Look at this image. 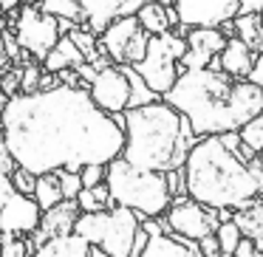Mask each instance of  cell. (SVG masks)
<instances>
[{
  "label": "cell",
  "mask_w": 263,
  "mask_h": 257,
  "mask_svg": "<svg viewBox=\"0 0 263 257\" xmlns=\"http://www.w3.org/2000/svg\"><path fill=\"white\" fill-rule=\"evenodd\" d=\"M0 133L20 167L34 175L82 170L122 155L125 127L105 113L82 85L12 93L3 105Z\"/></svg>",
  "instance_id": "cell-1"
},
{
  "label": "cell",
  "mask_w": 263,
  "mask_h": 257,
  "mask_svg": "<svg viewBox=\"0 0 263 257\" xmlns=\"http://www.w3.org/2000/svg\"><path fill=\"white\" fill-rule=\"evenodd\" d=\"M164 102L187 116L195 136L240 130L249 119L263 113V88L249 80H235L221 68H184Z\"/></svg>",
  "instance_id": "cell-2"
},
{
  "label": "cell",
  "mask_w": 263,
  "mask_h": 257,
  "mask_svg": "<svg viewBox=\"0 0 263 257\" xmlns=\"http://www.w3.org/2000/svg\"><path fill=\"white\" fill-rule=\"evenodd\" d=\"M125 144L122 159L142 170H178L198 136L193 133L187 116L164 99L125 110Z\"/></svg>",
  "instance_id": "cell-3"
},
{
  "label": "cell",
  "mask_w": 263,
  "mask_h": 257,
  "mask_svg": "<svg viewBox=\"0 0 263 257\" xmlns=\"http://www.w3.org/2000/svg\"><path fill=\"white\" fill-rule=\"evenodd\" d=\"M184 181H187V195L206 206H238L249 204L260 195L255 175L249 164L240 161L218 133L201 136L190 147L187 161H184Z\"/></svg>",
  "instance_id": "cell-4"
},
{
  "label": "cell",
  "mask_w": 263,
  "mask_h": 257,
  "mask_svg": "<svg viewBox=\"0 0 263 257\" xmlns=\"http://www.w3.org/2000/svg\"><path fill=\"white\" fill-rule=\"evenodd\" d=\"M105 184L110 189L114 204L130 206L139 218H159L167 212L173 201V192L167 187V175L159 170H142L130 164L127 159L116 155L108 161Z\"/></svg>",
  "instance_id": "cell-5"
},
{
  "label": "cell",
  "mask_w": 263,
  "mask_h": 257,
  "mask_svg": "<svg viewBox=\"0 0 263 257\" xmlns=\"http://www.w3.org/2000/svg\"><path fill=\"white\" fill-rule=\"evenodd\" d=\"M139 229H142V218L122 204L99 212H80L74 223V232H80L91 246H99L110 257H130Z\"/></svg>",
  "instance_id": "cell-6"
},
{
  "label": "cell",
  "mask_w": 263,
  "mask_h": 257,
  "mask_svg": "<svg viewBox=\"0 0 263 257\" xmlns=\"http://www.w3.org/2000/svg\"><path fill=\"white\" fill-rule=\"evenodd\" d=\"M184 51H187V40H184V34H178V31L170 29V31H164V34H150L147 51H144V57L139 60L133 68L139 71V76H142L159 96H164L173 88V82L178 80V74L184 71L181 68Z\"/></svg>",
  "instance_id": "cell-7"
},
{
  "label": "cell",
  "mask_w": 263,
  "mask_h": 257,
  "mask_svg": "<svg viewBox=\"0 0 263 257\" xmlns=\"http://www.w3.org/2000/svg\"><path fill=\"white\" fill-rule=\"evenodd\" d=\"M150 34L142 29L136 14L116 17L99 31V48L114 60L116 65H136L147 51Z\"/></svg>",
  "instance_id": "cell-8"
},
{
  "label": "cell",
  "mask_w": 263,
  "mask_h": 257,
  "mask_svg": "<svg viewBox=\"0 0 263 257\" xmlns=\"http://www.w3.org/2000/svg\"><path fill=\"white\" fill-rule=\"evenodd\" d=\"M156 221L161 223L164 232H176L181 238H190V240H201L204 234H212L218 229V209L215 206H206L201 201L190 198H173L170 206H167L164 215H159Z\"/></svg>",
  "instance_id": "cell-9"
},
{
  "label": "cell",
  "mask_w": 263,
  "mask_h": 257,
  "mask_svg": "<svg viewBox=\"0 0 263 257\" xmlns=\"http://www.w3.org/2000/svg\"><path fill=\"white\" fill-rule=\"evenodd\" d=\"M14 37H17L23 54H29L31 60L43 63L46 54L54 48V43L60 40V23L54 14H46L40 6H23L14 17Z\"/></svg>",
  "instance_id": "cell-10"
},
{
  "label": "cell",
  "mask_w": 263,
  "mask_h": 257,
  "mask_svg": "<svg viewBox=\"0 0 263 257\" xmlns=\"http://www.w3.org/2000/svg\"><path fill=\"white\" fill-rule=\"evenodd\" d=\"M88 93L105 113H125L130 105V80L125 74V65L110 63L102 71H97L93 82L88 85Z\"/></svg>",
  "instance_id": "cell-11"
},
{
  "label": "cell",
  "mask_w": 263,
  "mask_h": 257,
  "mask_svg": "<svg viewBox=\"0 0 263 257\" xmlns=\"http://www.w3.org/2000/svg\"><path fill=\"white\" fill-rule=\"evenodd\" d=\"M184 40L187 51L181 57V68H206L223 51L229 37L221 31V26H190Z\"/></svg>",
  "instance_id": "cell-12"
},
{
  "label": "cell",
  "mask_w": 263,
  "mask_h": 257,
  "mask_svg": "<svg viewBox=\"0 0 263 257\" xmlns=\"http://www.w3.org/2000/svg\"><path fill=\"white\" fill-rule=\"evenodd\" d=\"M240 9V0H176L181 26H218L232 20Z\"/></svg>",
  "instance_id": "cell-13"
},
{
  "label": "cell",
  "mask_w": 263,
  "mask_h": 257,
  "mask_svg": "<svg viewBox=\"0 0 263 257\" xmlns=\"http://www.w3.org/2000/svg\"><path fill=\"white\" fill-rule=\"evenodd\" d=\"M40 204L34 201V195L12 192V198L0 206V232L6 234H31L40 226Z\"/></svg>",
  "instance_id": "cell-14"
},
{
  "label": "cell",
  "mask_w": 263,
  "mask_h": 257,
  "mask_svg": "<svg viewBox=\"0 0 263 257\" xmlns=\"http://www.w3.org/2000/svg\"><path fill=\"white\" fill-rule=\"evenodd\" d=\"M77 218H80V206H77V198H63L57 201L54 206H48V209H43L40 215V226L31 232V240H34V246H43L48 238H54V234H65L74 229Z\"/></svg>",
  "instance_id": "cell-15"
},
{
  "label": "cell",
  "mask_w": 263,
  "mask_h": 257,
  "mask_svg": "<svg viewBox=\"0 0 263 257\" xmlns=\"http://www.w3.org/2000/svg\"><path fill=\"white\" fill-rule=\"evenodd\" d=\"M82 14H85V26L99 34L110 20L125 17V14H136L139 6H144L147 0H80Z\"/></svg>",
  "instance_id": "cell-16"
},
{
  "label": "cell",
  "mask_w": 263,
  "mask_h": 257,
  "mask_svg": "<svg viewBox=\"0 0 263 257\" xmlns=\"http://www.w3.org/2000/svg\"><path fill=\"white\" fill-rule=\"evenodd\" d=\"M255 54L257 51H252L240 37H229L227 46H223V51L218 54L210 65H212V68L227 71V74L235 76V80H246L249 71H252V63H255Z\"/></svg>",
  "instance_id": "cell-17"
},
{
  "label": "cell",
  "mask_w": 263,
  "mask_h": 257,
  "mask_svg": "<svg viewBox=\"0 0 263 257\" xmlns=\"http://www.w3.org/2000/svg\"><path fill=\"white\" fill-rule=\"evenodd\" d=\"M37 254H43V257H88L91 254V243L80 232L71 229V232L54 234L43 246H37Z\"/></svg>",
  "instance_id": "cell-18"
},
{
  "label": "cell",
  "mask_w": 263,
  "mask_h": 257,
  "mask_svg": "<svg viewBox=\"0 0 263 257\" xmlns=\"http://www.w3.org/2000/svg\"><path fill=\"white\" fill-rule=\"evenodd\" d=\"M232 221L238 223L240 234L249 240H255L257 251L263 254V201L260 198H252L249 204L238 206L232 212Z\"/></svg>",
  "instance_id": "cell-19"
},
{
  "label": "cell",
  "mask_w": 263,
  "mask_h": 257,
  "mask_svg": "<svg viewBox=\"0 0 263 257\" xmlns=\"http://www.w3.org/2000/svg\"><path fill=\"white\" fill-rule=\"evenodd\" d=\"M80 63H85V57H82V51L77 48V43L71 40L68 34H63L57 43H54V48L46 54V60H43V68L46 71H60V68H77Z\"/></svg>",
  "instance_id": "cell-20"
},
{
  "label": "cell",
  "mask_w": 263,
  "mask_h": 257,
  "mask_svg": "<svg viewBox=\"0 0 263 257\" xmlns=\"http://www.w3.org/2000/svg\"><path fill=\"white\" fill-rule=\"evenodd\" d=\"M232 23H235V37H240L252 51H263V20H260V12H238L232 17Z\"/></svg>",
  "instance_id": "cell-21"
},
{
  "label": "cell",
  "mask_w": 263,
  "mask_h": 257,
  "mask_svg": "<svg viewBox=\"0 0 263 257\" xmlns=\"http://www.w3.org/2000/svg\"><path fill=\"white\" fill-rule=\"evenodd\" d=\"M139 23L147 34H164L170 31V17H167V6H161L159 0H147L144 6H139L136 12Z\"/></svg>",
  "instance_id": "cell-22"
},
{
  "label": "cell",
  "mask_w": 263,
  "mask_h": 257,
  "mask_svg": "<svg viewBox=\"0 0 263 257\" xmlns=\"http://www.w3.org/2000/svg\"><path fill=\"white\" fill-rule=\"evenodd\" d=\"M77 206L80 212H99V209H110L114 198H110V189L105 181L93 184V187H82L77 192Z\"/></svg>",
  "instance_id": "cell-23"
},
{
  "label": "cell",
  "mask_w": 263,
  "mask_h": 257,
  "mask_svg": "<svg viewBox=\"0 0 263 257\" xmlns=\"http://www.w3.org/2000/svg\"><path fill=\"white\" fill-rule=\"evenodd\" d=\"M34 201L40 204V209H48V206H54L57 201H63V189H60L57 170H48V172H40V175H37Z\"/></svg>",
  "instance_id": "cell-24"
},
{
  "label": "cell",
  "mask_w": 263,
  "mask_h": 257,
  "mask_svg": "<svg viewBox=\"0 0 263 257\" xmlns=\"http://www.w3.org/2000/svg\"><path fill=\"white\" fill-rule=\"evenodd\" d=\"M37 6L46 14H54V17H68L74 23H85L80 0H37Z\"/></svg>",
  "instance_id": "cell-25"
},
{
  "label": "cell",
  "mask_w": 263,
  "mask_h": 257,
  "mask_svg": "<svg viewBox=\"0 0 263 257\" xmlns=\"http://www.w3.org/2000/svg\"><path fill=\"white\" fill-rule=\"evenodd\" d=\"M125 74H127V80H130V105H127V108H139V105H147V102L161 99L159 93L139 76V71L133 68V65H125Z\"/></svg>",
  "instance_id": "cell-26"
},
{
  "label": "cell",
  "mask_w": 263,
  "mask_h": 257,
  "mask_svg": "<svg viewBox=\"0 0 263 257\" xmlns=\"http://www.w3.org/2000/svg\"><path fill=\"white\" fill-rule=\"evenodd\" d=\"M215 238H218V246H221V254H235V246L240 240V229L235 221H221L215 229Z\"/></svg>",
  "instance_id": "cell-27"
},
{
  "label": "cell",
  "mask_w": 263,
  "mask_h": 257,
  "mask_svg": "<svg viewBox=\"0 0 263 257\" xmlns=\"http://www.w3.org/2000/svg\"><path fill=\"white\" fill-rule=\"evenodd\" d=\"M238 133H240V139L255 150V153H260V150H263V113L255 116V119H249Z\"/></svg>",
  "instance_id": "cell-28"
},
{
  "label": "cell",
  "mask_w": 263,
  "mask_h": 257,
  "mask_svg": "<svg viewBox=\"0 0 263 257\" xmlns=\"http://www.w3.org/2000/svg\"><path fill=\"white\" fill-rule=\"evenodd\" d=\"M12 187H14V192H23V195H34V181H37V175L31 170H26V167H14L12 172Z\"/></svg>",
  "instance_id": "cell-29"
},
{
  "label": "cell",
  "mask_w": 263,
  "mask_h": 257,
  "mask_svg": "<svg viewBox=\"0 0 263 257\" xmlns=\"http://www.w3.org/2000/svg\"><path fill=\"white\" fill-rule=\"evenodd\" d=\"M57 178H60V189H63V198H77V192L82 189L80 170H57Z\"/></svg>",
  "instance_id": "cell-30"
},
{
  "label": "cell",
  "mask_w": 263,
  "mask_h": 257,
  "mask_svg": "<svg viewBox=\"0 0 263 257\" xmlns=\"http://www.w3.org/2000/svg\"><path fill=\"white\" fill-rule=\"evenodd\" d=\"M40 74L43 68H37V65H26V68H20V91L23 93H31L40 88Z\"/></svg>",
  "instance_id": "cell-31"
},
{
  "label": "cell",
  "mask_w": 263,
  "mask_h": 257,
  "mask_svg": "<svg viewBox=\"0 0 263 257\" xmlns=\"http://www.w3.org/2000/svg\"><path fill=\"white\" fill-rule=\"evenodd\" d=\"M105 172H108V164H85L80 170L82 187H93V184L105 181Z\"/></svg>",
  "instance_id": "cell-32"
},
{
  "label": "cell",
  "mask_w": 263,
  "mask_h": 257,
  "mask_svg": "<svg viewBox=\"0 0 263 257\" xmlns=\"http://www.w3.org/2000/svg\"><path fill=\"white\" fill-rule=\"evenodd\" d=\"M0 88H3V93H6V96L17 93V91H20V68L6 71V74L0 76Z\"/></svg>",
  "instance_id": "cell-33"
},
{
  "label": "cell",
  "mask_w": 263,
  "mask_h": 257,
  "mask_svg": "<svg viewBox=\"0 0 263 257\" xmlns=\"http://www.w3.org/2000/svg\"><path fill=\"white\" fill-rule=\"evenodd\" d=\"M14 167H17V161L9 153V144H6V139H3V133H0V172H12Z\"/></svg>",
  "instance_id": "cell-34"
},
{
  "label": "cell",
  "mask_w": 263,
  "mask_h": 257,
  "mask_svg": "<svg viewBox=\"0 0 263 257\" xmlns=\"http://www.w3.org/2000/svg\"><path fill=\"white\" fill-rule=\"evenodd\" d=\"M198 249H201V254H204V257H215V254H221V246H218L215 232H212V234H204V238L198 240Z\"/></svg>",
  "instance_id": "cell-35"
},
{
  "label": "cell",
  "mask_w": 263,
  "mask_h": 257,
  "mask_svg": "<svg viewBox=\"0 0 263 257\" xmlns=\"http://www.w3.org/2000/svg\"><path fill=\"white\" fill-rule=\"evenodd\" d=\"M54 74H57V82H60V85H82L77 68H60V71H54ZM82 88H85V85H82Z\"/></svg>",
  "instance_id": "cell-36"
},
{
  "label": "cell",
  "mask_w": 263,
  "mask_h": 257,
  "mask_svg": "<svg viewBox=\"0 0 263 257\" xmlns=\"http://www.w3.org/2000/svg\"><path fill=\"white\" fill-rule=\"evenodd\" d=\"M235 254H238V257H255V254H260V251H257L255 240H249V238H243V234H240L238 246H235Z\"/></svg>",
  "instance_id": "cell-37"
},
{
  "label": "cell",
  "mask_w": 263,
  "mask_h": 257,
  "mask_svg": "<svg viewBox=\"0 0 263 257\" xmlns=\"http://www.w3.org/2000/svg\"><path fill=\"white\" fill-rule=\"evenodd\" d=\"M246 80L263 88V51L255 54V63H252V71H249V76H246Z\"/></svg>",
  "instance_id": "cell-38"
},
{
  "label": "cell",
  "mask_w": 263,
  "mask_h": 257,
  "mask_svg": "<svg viewBox=\"0 0 263 257\" xmlns=\"http://www.w3.org/2000/svg\"><path fill=\"white\" fill-rule=\"evenodd\" d=\"M12 192H14L12 175H9V172H0V206H3L9 198H12Z\"/></svg>",
  "instance_id": "cell-39"
},
{
  "label": "cell",
  "mask_w": 263,
  "mask_h": 257,
  "mask_svg": "<svg viewBox=\"0 0 263 257\" xmlns=\"http://www.w3.org/2000/svg\"><path fill=\"white\" fill-rule=\"evenodd\" d=\"M9 65H12V60H9L6 48H3V29H0V76L9 71Z\"/></svg>",
  "instance_id": "cell-40"
},
{
  "label": "cell",
  "mask_w": 263,
  "mask_h": 257,
  "mask_svg": "<svg viewBox=\"0 0 263 257\" xmlns=\"http://www.w3.org/2000/svg\"><path fill=\"white\" fill-rule=\"evenodd\" d=\"M144 243H147V229L142 226V229L136 232V240H133V254H142Z\"/></svg>",
  "instance_id": "cell-41"
},
{
  "label": "cell",
  "mask_w": 263,
  "mask_h": 257,
  "mask_svg": "<svg viewBox=\"0 0 263 257\" xmlns=\"http://www.w3.org/2000/svg\"><path fill=\"white\" fill-rule=\"evenodd\" d=\"M20 6V0H0V12H14Z\"/></svg>",
  "instance_id": "cell-42"
},
{
  "label": "cell",
  "mask_w": 263,
  "mask_h": 257,
  "mask_svg": "<svg viewBox=\"0 0 263 257\" xmlns=\"http://www.w3.org/2000/svg\"><path fill=\"white\" fill-rule=\"evenodd\" d=\"M6 99H9V96H6V93H3V88H0V108L6 105Z\"/></svg>",
  "instance_id": "cell-43"
},
{
  "label": "cell",
  "mask_w": 263,
  "mask_h": 257,
  "mask_svg": "<svg viewBox=\"0 0 263 257\" xmlns=\"http://www.w3.org/2000/svg\"><path fill=\"white\" fill-rule=\"evenodd\" d=\"M257 155H260V159H263V150H260V153H257Z\"/></svg>",
  "instance_id": "cell-44"
},
{
  "label": "cell",
  "mask_w": 263,
  "mask_h": 257,
  "mask_svg": "<svg viewBox=\"0 0 263 257\" xmlns=\"http://www.w3.org/2000/svg\"><path fill=\"white\" fill-rule=\"evenodd\" d=\"M260 20H263V9H260Z\"/></svg>",
  "instance_id": "cell-45"
},
{
  "label": "cell",
  "mask_w": 263,
  "mask_h": 257,
  "mask_svg": "<svg viewBox=\"0 0 263 257\" xmlns=\"http://www.w3.org/2000/svg\"><path fill=\"white\" fill-rule=\"evenodd\" d=\"M0 246H3V238H0Z\"/></svg>",
  "instance_id": "cell-46"
}]
</instances>
